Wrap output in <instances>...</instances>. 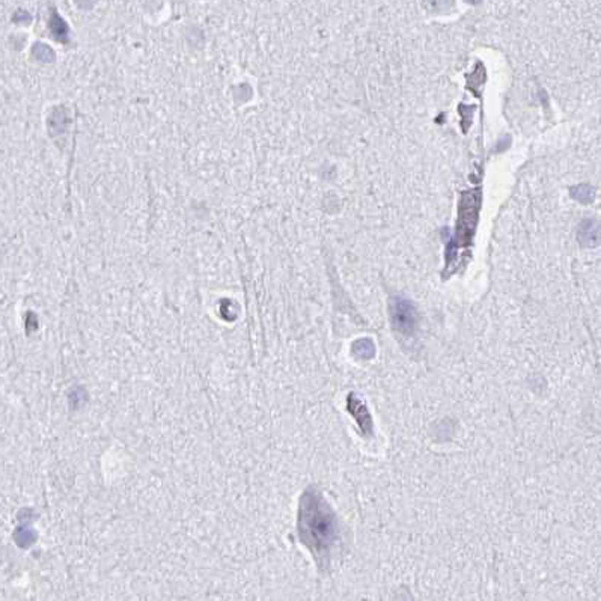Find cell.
<instances>
[{"mask_svg":"<svg viewBox=\"0 0 601 601\" xmlns=\"http://www.w3.org/2000/svg\"><path fill=\"white\" fill-rule=\"evenodd\" d=\"M390 315L396 331H400L404 336L413 335L416 329V314L410 303L405 300H395L390 306Z\"/></svg>","mask_w":601,"mask_h":601,"instance_id":"cell-2","label":"cell"},{"mask_svg":"<svg viewBox=\"0 0 601 601\" xmlns=\"http://www.w3.org/2000/svg\"><path fill=\"white\" fill-rule=\"evenodd\" d=\"M299 535L300 541L311 550L318 562H329L331 550L339 540L338 521L324 497L314 489L302 496Z\"/></svg>","mask_w":601,"mask_h":601,"instance_id":"cell-1","label":"cell"}]
</instances>
